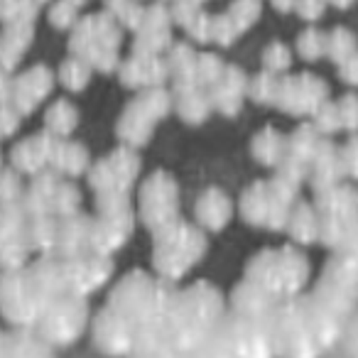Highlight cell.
<instances>
[{"label":"cell","mask_w":358,"mask_h":358,"mask_svg":"<svg viewBox=\"0 0 358 358\" xmlns=\"http://www.w3.org/2000/svg\"><path fill=\"white\" fill-rule=\"evenodd\" d=\"M280 299L265 287L255 285L253 280L241 278L238 282L231 287L229 297H226V307L231 312L238 314H253V317H273L275 307Z\"/></svg>","instance_id":"cell-17"},{"label":"cell","mask_w":358,"mask_h":358,"mask_svg":"<svg viewBox=\"0 0 358 358\" xmlns=\"http://www.w3.org/2000/svg\"><path fill=\"white\" fill-rule=\"evenodd\" d=\"M314 206H317L319 219H322L319 243L334 253V250H338V245H341L351 221L358 216V192L351 189V187L338 185V187H334V189H327V192H322V194H317Z\"/></svg>","instance_id":"cell-12"},{"label":"cell","mask_w":358,"mask_h":358,"mask_svg":"<svg viewBox=\"0 0 358 358\" xmlns=\"http://www.w3.org/2000/svg\"><path fill=\"white\" fill-rule=\"evenodd\" d=\"M241 216H243L245 224H250L253 229H265L270 214V185H258L248 187L245 194L241 196Z\"/></svg>","instance_id":"cell-23"},{"label":"cell","mask_w":358,"mask_h":358,"mask_svg":"<svg viewBox=\"0 0 358 358\" xmlns=\"http://www.w3.org/2000/svg\"><path fill=\"white\" fill-rule=\"evenodd\" d=\"M27 243L32 253L50 255L57 250V216H27Z\"/></svg>","instance_id":"cell-24"},{"label":"cell","mask_w":358,"mask_h":358,"mask_svg":"<svg viewBox=\"0 0 358 358\" xmlns=\"http://www.w3.org/2000/svg\"><path fill=\"white\" fill-rule=\"evenodd\" d=\"M273 334L275 351L282 358H319L324 353L312 327L304 292L280 299L273 312Z\"/></svg>","instance_id":"cell-5"},{"label":"cell","mask_w":358,"mask_h":358,"mask_svg":"<svg viewBox=\"0 0 358 358\" xmlns=\"http://www.w3.org/2000/svg\"><path fill=\"white\" fill-rule=\"evenodd\" d=\"M234 219V204L221 189H209L194 206V221L206 234H221Z\"/></svg>","instance_id":"cell-20"},{"label":"cell","mask_w":358,"mask_h":358,"mask_svg":"<svg viewBox=\"0 0 358 358\" xmlns=\"http://www.w3.org/2000/svg\"><path fill=\"white\" fill-rule=\"evenodd\" d=\"M226 338L234 346L238 358H275V334L273 317H253V314H238L226 307L221 319Z\"/></svg>","instance_id":"cell-10"},{"label":"cell","mask_w":358,"mask_h":358,"mask_svg":"<svg viewBox=\"0 0 358 358\" xmlns=\"http://www.w3.org/2000/svg\"><path fill=\"white\" fill-rule=\"evenodd\" d=\"M81 211V194L74 185H64L59 182L55 194V216H69Z\"/></svg>","instance_id":"cell-26"},{"label":"cell","mask_w":358,"mask_h":358,"mask_svg":"<svg viewBox=\"0 0 358 358\" xmlns=\"http://www.w3.org/2000/svg\"><path fill=\"white\" fill-rule=\"evenodd\" d=\"M304 302H307V309H309V317H312V327L317 331V338H319V346L322 351H331L338 341L343 338V331H346V324H348V314L336 309L334 304L324 302L319 299L314 292L304 289Z\"/></svg>","instance_id":"cell-15"},{"label":"cell","mask_w":358,"mask_h":358,"mask_svg":"<svg viewBox=\"0 0 358 358\" xmlns=\"http://www.w3.org/2000/svg\"><path fill=\"white\" fill-rule=\"evenodd\" d=\"M91 338H94V346L101 353L113 358H123L130 356L135 348V327L130 319H125L118 309H113L110 304H103L101 312L96 317H91Z\"/></svg>","instance_id":"cell-14"},{"label":"cell","mask_w":358,"mask_h":358,"mask_svg":"<svg viewBox=\"0 0 358 358\" xmlns=\"http://www.w3.org/2000/svg\"><path fill=\"white\" fill-rule=\"evenodd\" d=\"M206 248H209L206 231L179 219L169 229L152 236V273L169 282H177L189 275L194 265L201 263Z\"/></svg>","instance_id":"cell-4"},{"label":"cell","mask_w":358,"mask_h":358,"mask_svg":"<svg viewBox=\"0 0 358 358\" xmlns=\"http://www.w3.org/2000/svg\"><path fill=\"white\" fill-rule=\"evenodd\" d=\"M285 231H287L289 241H292L294 245H299V248L319 243V234H322V219H319L317 206L307 204V201H294Z\"/></svg>","instance_id":"cell-21"},{"label":"cell","mask_w":358,"mask_h":358,"mask_svg":"<svg viewBox=\"0 0 358 358\" xmlns=\"http://www.w3.org/2000/svg\"><path fill=\"white\" fill-rule=\"evenodd\" d=\"M89 324H91L89 297L64 292L42 309L35 322V329L55 348H66L79 341L81 334L89 329Z\"/></svg>","instance_id":"cell-6"},{"label":"cell","mask_w":358,"mask_h":358,"mask_svg":"<svg viewBox=\"0 0 358 358\" xmlns=\"http://www.w3.org/2000/svg\"><path fill=\"white\" fill-rule=\"evenodd\" d=\"M243 278L273 292L278 299L297 297L307 289L312 278V263L299 245L263 248L245 263Z\"/></svg>","instance_id":"cell-3"},{"label":"cell","mask_w":358,"mask_h":358,"mask_svg":"<svg viewBox=\"0 0 358 358\" xmlns=\"http://www.w3.org/2000/svg\"><path fill=\"white\" fill-rule=\"evenodd\" d=\"M140 224L150 234L169 229L179 221V192L174 179L164 172H157L148 179L140 189V206H138Z\"/></svg>","instance_id":"cell-11"},{"label":"cell","mask_w":358,"mask_h":358,"mask_svg":"<svg viewBox=\"0 0 358 358\" xmlns=\"http://www.w3.org/2000/svg\"><path fill=\"white\" fill-rule=\"evenodd\" d=\"M94 238V216L69 214V216H57V250L55 255L59 258H69V255L84 253V250L94 248L91 245Z\"/></svg>","instance_id":"cell-16"},{"label":"cell","mask_w":358,"mask_h":358,"mask_svg":"<svg viewBox=\"0 0 358 358\" xmlns=\"http://www.w3.org/2000/svg\"><path fill=\"white\" fill-rule=\"evenodd\" d=\"M130 358H187V351L174 346L167 331V322H155L138 327Z\"/></svg>","instance_id":"cell-19"},{"label":"cell","mask_w":358,"mask_h":358,"mask_svg":"<svg viewBox=\"0 0 358 358\" xmlns=\"http://www.w3.org/2000/svg\"><path fill=\"white\" fill-rule=\"evenodd\" d=\"M42 309H45V299L27 265L20 270L0 273V317L10 327H35Z\"/></svg>","instance_id":"cell-7"},{"label":"cell","mask_w":358,"mask_h":358,"mask_svg":"<svg viewBox=\"0 0 358 358\" xmlns=\"http://www.w3.org/2000/svg\"><path fill=\"white\" fill-rule=\"evenodd\" d=\"M32 255L35 253L27 243V226L22 231H0V273L25 268Z\"/></svg>","instance_id":"cell-22"},{"label":"cell","mask_w":358,"mask_h":358,"mask_svg":"<svg viewBox=\"0 0 358 358\" xmlns=\"http://www.w3.org/2000/svg\"><path fill=\"white\" fill-rule=\"evenodd\" d=\"M341 164H343V174L358 179V140H353L341 155Z\"/></svg>","instance_id":"cell-29"},{"label":"cell","mask_w":358,"mask_h":358,"mask_svg":"<svg viewBox=\"0 0 358 358\" xmlns=\"http://www.w3.org/2000/svg\"><path fill=\"white\" fill-rule=\"evenodd\" d=\"M3 334H6V331H3V329H0V348H3Z\"/></svg>","instance_id":"cell-30"},{"label":"cell","mask_w":358,"mask_h":358,"mask_svg":"<svg viewBox=\"0 0 358 358\" xmlns=\"http://www.w3.org/2000/svg\"><path fill=\"white\" fill-rule=\"evenodd\" d=\"M309 292L351 317L358 309V260L348 253L334 250Z\"/></svg>","instance_id":"cell-8"},{"label":"cell","mask_w":358,"mask_h":358,"mask_svg":"<svg viewBox=\"0 0 358 358\" xmlns=\"http://www.w3.org/2000/svg\"><path fill=\"white\" fill-rule=\"evenodd\" d=\"M338 250H341V253H348L351 258L358 260V216L351 221V226L346 229V236H343Z\"/></svg>","instance_id":"cell-28"},{"label":"cell","mask_w":358,"mask_h":358,"mask_svg":"<svg viewBox=\"0 0 358 358\" xmlns=\"http://www.w3.org/2000/svg\"><path fill=\"white\" fill-rule=\"evenodd\" d=\"M64 263V275H66V289L81 297H91L94 292H99L113 275V255L99 253V250L89 248L84 253L69 255L62 258Z\"/></svg>","instance_id":"cell-13"},{"label":"cell","mask_w":358,"mask_h":358,"mask_svg":"<svg viewBox=\"0 0 358 358\" xmlns=\"http://www.w3.org/2000/svg\"><path fill=\"white\" fill-rule=\"evenodd\" d=\"M343 346H346L348 356L351 358H358V309L351 314V319H348L346 324V331H343Z\"/></svg>","instance_id":"cell-27"},{"label":"cell","mask_w":358,"mask_h":358,"mask_svg":"<svg viewBox=\"0 0 358 358\" xmlns=\"http://www.w3.org/2000/svg\"><path fill=\"white\" fill-rule=\"evenodd\" d=\"M226 314V297L214 282L199 280L174 289L167 312V331L174 346L189 351L201 343Z\"/></svg>","instance_id":"cell-1"},{"label":"cell","mask_w":358,"mask_h":358,"mask_svg":"<svg viewBox=\"0 0 358 358\" xmlns=\"http://www.w3.org/2000/svg\"><path fill=\"white\" fill-rule=\"evenodd\" d=\"M174 282L159 278L148 270H128L118 282L110 287L106 304L118 309L125 319L135 324V327H145V324L155 322H167L169 304L174 297Z\"/></svg>","instance_id":"cell-2"},{"label":"cell","mask_w":358,"mask_h":358,"mask_svg":"<svg viewBox=\"0 0 358 358\" xmlns=\"http://www.w3.org/2000/svg\"><path fill=\"white\" fill-rule=\"evenodd\" d=\"M187 358H238V356H236L234 346L229 343V338H226L224 329L219 324L204 341L187 351Z\"/></svg>","instance_id":"cell-25"},{"label":"cell","mask_w":358,"mask_h":358,"mask_svg":"<svg viewBox=\"0 0 358 358\" xmlns=\"http://www.w3.org/2000/svg\"><path fill=\"white\" fill-rule=\"evenodd\" d=\"M135 229V211L130 206L128 194H101L99 214L94 216V250L113 255L120 250Z\"/></svg>","instance_id":"cell-9"},{"label":"cell","mask_w":358,"mask_h":358,"mask_svg":"<svg viewBox=\"0 0 358 358\" xmlns=\"http://www.w3.org/2000/svg\"><path fill=\"white\" fill-rule=\"evenodd\" d=\"M57 348L37 334L35 327H10L3 334L0 358H57Z\"/></svg>","instance_id":"cell-18"}]
</instances>
